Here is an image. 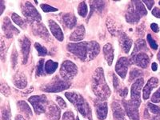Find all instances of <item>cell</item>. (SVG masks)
Wrapping results in <instances>:
<instances>
[{"mask_svg":"<svg viewBox=\"0 0 160 120\" xmlns=\"http://www.w3.org/2000/svg\"><path fill=\"white\" fill-rule=\"evenodd\" d=\"M68 50L82 61H90L99 54V44L95 41L69 43Z\"/></svg>","mask_w":160,"mask_h":120,"instance_id":"6da1fadb","label":"cell"},{"mask_svg":"<svg viewBox=\"0 0 160 120\" xmlns=\"http://www.w3.org/2000/svg\"><path fill=\"white\" fill-rule=\"evenodd\" d=\"M93 92L101 101L108 99L111 95V90L104 78V72L102 68H97L93 74L92 84Z\"/></svg>","mask_w":160,"mask_h":120,"instance_id":"7a4b0ae2","label":"cell"},{"mask_svg":"<svg viewBox=\"0 0 160 120\" xmlns=\"http://www.w3.org/2000/svg\"><path fill=\"white\" fill-rule=\"evenodd\" d=\"M65 96L75 106L76 109H78L82 116L88 118L90 120L92 119L91 108L82 95L76 92H67L65 94Z\"/></svg>","mask_w":160,"mask_h":120,"instance_id":"3957f363","label":"cell"},{"mask_svg":"<svg viewBox=\"0 0 160 120\" xmlns=\"http://www.w3.org/2000/svg\"><path fill=\"white\" fill-rule=\"evenodd\" d=\"M71 83L65 79H61L58 77H55L49 83L42 87L41 90L45 92H60L63 90L68 89Z\"/></svg>","mask_w":160,"mask_h":120,"instance_id":"277c9868","label":"cell"},{"mask_svg":"<svg viewBox=\"0 0 160 120\" xmlns=\"http://www.w3.org/2000/svg\"><path fill=\"white\" fill-rule=\"evenodd\" d=\"M28 101L32 105L37 115H41L42 113H46L48 106L49 104L48 98L45 95H35V96L31 97Z\"/></svg>","mask_w":160,"mask_h":120,"instance_id":"5b68a950","label":"cell"},{"mask_svg":"<svg viewBox=\"0 0 160 120\" xmlns=\"http://www.w3.org/2000/svg\"><path fill=\"white\" fill-rule=\"evenodd\" d=\"M21 9L24 16L30 22H38L41 21V15L30 2H24L21 6Z\"/></svg>","mask_w":160,"mask_h":120,"instance_id":"8992f818","label":"cell"},{"mask_svg":"<svg viewBox=\"0 0 160 120\" xmlns=\"http://www.w3.org/2000/svg\"><path fill=\"white\" fill-rule=\"evenodd\" d=\"M78 73V68L74 62L71 61H64L60 68V75L65 80L72 79Z\"/></svg>","mask_w":160,"mask_h":120,"instance_id":"52a82bcc","label":"cell"},{"mask_svg":"<svg viewBox=\"0 0 160 120\" xmlns=\"http://www.w3.org/2000/svg\"><path fill=\"white\" fill-rule=\"evenodd\" d=\"M122 105L124 107L126 113L130 118L132 120H139V115H138V107L139 104L136 103L132 100H123Z\"/></svg>","mask_w":160,"mask_h":120,"instance_id":"ba28073f","label":"cell"},{"mask_svg":"<svg viewBox=\"0 0 160 120\" xmlns=\"http://www.w3.org/2000/svg\"><path fill=\"white\" fill-rule=\"evenodd\" d=\"M143 78H138L131 87V99L136 103H141V89L143 86Z\"/></svg>","mask_w":160,"mask_h":120,"instance_id":"9c48e42d","label":"cell"},{"mask_svg":"<svg viewBox=\"0 0 160 120\" xmlns=\"http://www.w3.org/2000/svg\"><path fill=\"white\" fill-rule=\"evenodd\" d=\"M131 63L136 64L138 67L141 68H147L149 65L150 58L147 54L144 52H139L138 54L131 55Z\"/></svg>","mask_w":160,"mask_h":120,"instance_id":"30bf717a","label":"cell"},{"mask_svg":"<svg viewBox=\"0 0 160 120\" xmlns=\"http://www.w3.org/2000/svg\"><path fill=\"white\" fill-rule=\"evenodd\" d=\"M144 116L150 120H160V108L155 104L149 102L144 112Z\"/></svg>","mask_w":160,"mask_h":120,"instance_id":"8fae6325","label":"cell"},{"mask_svg":"<svg viewBox=\"0 0 160 120\" xmlns=\"http://www.w3.org/2000/svg\"><path fill=\"white\" fill-rule=\"evenodd\" d=\"M129 62L130 60H128V58L125 57L120 58L117 62L116 66H115V71L122 78H125L126 75L128 74Z\"/></svg>","mask_w":160,"mask_h":120,"instance_id":"7c38bea8","label":"cell"},{"mask_svg":"<svg viewBox=\"0 0 160 120\" xmlns=\"http://www.w3.org/2000/svg\"><path fill=\"white\" fill-rule=\"evenodd\" d=\"M2 31H3L4 34H5L6 37L8 38H12L14 35H18L19 33L17 28H15L13 24L11 23L9 18L8 17H5L3 18V22H2Z\"/></svg>","mask_w":160,"mask_h":120,"instance_id":"4fadbf2b","label":"cell"},{"mask_svg":"<svg viewBox=\"0 0 160 120\" xmlns=\"http://www.w3.org/2000/svg\"><path fill=\"white\" fill-rule=\"evenodd\" d=\"M19 43L22 54V63L25 64L28 62V55H29L30 48H31V41L28 37L22 36L19 39Z\"/></svg>","mask_w":160,"mask_h":120,"instance_id":"5bb4252c","label":"cell"},{"mask_svg":"<svg viewBox=\"0 0 160 120\" xmlns=\"http://www.w3.org/2000/svg\"><path fill=\"white\" fill-rule=\"evenodd\" d=\"M132 3L133 2H131V3L128 6L127 12H126L125 17L127 22H129V23L134 24L138 22L141 16L138 15V13L137 12V11L135 10V6L132 5Z\"/></svg>","mask_w":160,"mask_h":120,"instance_id":"9a60e30c","label":"cell"},{"mask_svg":"<svg viewBox=\"0 0 160 120\" xmlns=\"http://www.w3.org/2000/svg\"><path fill=\"white\" fill-rule=\"evenodd\" d=\"M95 111L98 119L104 120L108 116V103L107 102L97 101L95 102Z\"/></svg>","mask_w":160,"mask_h":120,"instance_id":"2e32d148","label":"cell"},{"mask_svg":"<svg viewBox=\"0 0 160 120\" xmlns=\"http://www.w3.org/2000/svg\"><path fill=\"white\" fill-rule=\"evenodd\" d=\"M158 79L157 78H150L148 80V83L145 86V88H143V91H142V95H143V99L148 100L149 98L150 95H151V91L154 88H155L158 86Z\"/></svg>","mask_w":160,"mask_h":120,"instance_id":"e0dca14e","label":"cell"},{"mask_svg":"<svg viewBox=\"0 0 160 120\" xmlns=\"http://www.w3.org/2000/svg\"><path fill=\"white\" fill-rule=\"evenodd\" d=\"M47 116L51 120H58L60 118V109L53 102H49L47 108Z\"/></svg>","mask_w":160,"mask_h":120,"instance_id":"ac0fdd59","label":"cell"},{"mask_svg":"<svg viewBox=\"0 0 160 120\" xmlns=\"http://www.w3.org/2000/svg\"><path fill=\"white\" fill-rule=\"evenodd\" d=\"M111 109L113 112V117L115 120H127L125 113L121 105L116 102H113L111 104Z\"/></svg>","mask_w":160,"mask_h":120,"instance_id":"d6986e66","label":"cell"},{"mask_svg":"<svg viewBox=\"0 0 160 120\" xmlns=\"http://www.w3.org/2000/svg\"><path fill=\"white\" fill-rule=\"evenodd\" d=\"M13 82L15 84L16 88L23 89L28 85V79L27 77L22 72H17L13 78Z\"/></svg>","mask_w":160,"mask_h":120,"instance_id":"ffe728a7","label":"cell"},{"mask_svg":"<svg viewBox=\"0 0 160 120\" xmlns=\"http://www.w3.org/2000/svg\"><path fill=\"white\" fill-rule=\"evenodd\" d=\"M119 43L121 48H122V51L128 54L131 50V45H132V40L126 35L125 33H121L119 36Z\"/></svg>","mask_w":160,"mask_h":120,"instance_id":"44dd1931","label":"cell"},{"mask_svg":"<svg viewBox=\"0 0 160 120\" xmlns=\"http://www.w3.org/2000/svg\"><path fill=\"white\" fill-rule=\"evenodd\" d=\"M49 23V28L51 29V33L58 40V41H62L63 40V33H62V30L59 28V26L54 21V20L50 19L48 21Z\"/></svg>","mask_w":160,"mask_h":120,"instance_id":"7402d4cb","label":"cell"},{"mask_svg":"<svg viewBox=\"0 0 160 120\" xmlns=\"http://www.w3.org/2000/svg\"><path fill=\"white\" fill-rule=\"evenodd\" d=\"M17 107H18L19 112L22 114L27 119H31V118L32 117V111L27 102L24 101H18L17 102Z\"/></svg>","mask_w":160,"mask_h":120,"instance_id":"603a6c76","label":"cell"},{"mask_svg":"<svg viewBox=\"0 0 160 120\" xmlns=\"http://www.w3.org/2000/svg\"><path fill=\"white\" fill-rule=\"evenodd\" d=\"M84 36H85V28L82 25L78 26L75 31L71 35L70 40L73 42H78L83 39Z\"/></svg>","mask_w":160,"mask_h":120,"instance_id":"cb8c5ba5","label":"cell"},{"mask_svg":"<svg viewBox=\"0 0 160 120\" xmlns=\"http://www.w3.org/2000/svg\"><path fill=\"white\" fill-rule=\"evenodd\" d=\"M62 21H63L64 25L70 29H72L77 23L76 17L71 13L64 14L63 17H62Z\"/></svg>","mask_w":160,"mask_h":120,"instance_id":"d4e9b609","label":"cell"},{"mask_svg":"<svg viewBox=\"0 0 160 120\" xmlns=\"http://www.w3.org/2000/svg\"><path fill=\"white\" fill-rule=\"evenodd\" d=\"M103 54L104 57H105L108 64L109 66H111L113 62V59H114V49H113V47L111 46V44L107 43L103 47Z\"/></svg>","mask_w":160,"mask_h":120,"instance_id":"484cf974","label":"cell"},{"mask_svg":"<svg viewBox=\"0 0 160 120\" xmlns=\"http://www.w3.org/2000/svg\"><path fill=\"white\" fill-rule=\"evenodd\" d=\"M90 3H91V13H90L88 18H90L94 11H97L99 13L102 12L104 7H105V2H103V1H91V2H90Z\"/></svg>","mask_w":160,"mask_h":120,"instance_id":"4316f807","label":"cell"},{"mask_svg":"<svg viewBox=\"0 0 160 120\" xmlns=\"http://www.w3.org/2000/svg\"><path fill=\"white\" fill-rule=\"evenodd\" d=\"M34 30H35L34 31L36 33L37 35H39L41 38H49L50 35L48 32V30H47V28L43 25H42V23L37 24L36 27L34 28Z\"/></svg>","mask_w":160,"mask_h":120,"instance_id":"83f0119b","label":"cell"},{"mask_svg":"<svg viewBox=\"0 0 160 120\" xmlns=\"http://www.w3.org/2000/svg\"><path fill=\"white\" fill-rule=\"evenodd\" d=\"M148 47H147V43L143 39H138L137 40L135 44V48H134V51H133L132 55H135L138 54L140 51H147Z\"/></svg>","mask_w":160,"mask_h":120,"instance_id":"f1b7e54d","label":"cell"},{"mask_svg":"<svg viewBox=\"0 0 160 120\" xmlns=\"http://www.w3.org/2000/svg\"><path fill=\"white\" fill-rule=\"evenodd\" d=\"M132 2L134 6H135V10H136L140 16H144V15L148 14V11H147L143 5V2H142V1H133Z\"/></svg>","mask_w":160,"mask_h":120,"instance_id":"f546056e","label":"cell"},{"mask_svg":"<svg viewBox=\"0 0 160 120\" xmlns=\"http://www.w3.org/2000/svg\"><path fill=\"white\" fill-rule=\"evenodd\" d=\"M58 62H54L52 60H48L45 64V71L47 74H48V75L53 74L58 68Z\"/></svg>","mask_w":160,"mask_h":120,"instance_id":"4dcf8cb0","label":"cell"},{"mask_svg":"<svg viewBox=\"0 0 160 120\" xmlns=\"http://www.w3.org/2000/svg\"><path fill=\"white\" fill-rule=\"evenodd\" d=\"M78 13L80 16L83 17V18H85L87 16L88 13V5L86 4L85 2H81L79 3V5L78 7Z\"/></svg>","mask_w":160,"mask_h":120,"instance_id":"1f68e13d","label":"cell"},{"mask_svg":"<svg viewBox=\"0 0 160 120\" xmlns=\"http://www.w3.org/2000/svg\"><path fill=\"white\" fill-rule=\"evenodd\" d=\"M2 120H11V109L9 105H6L2 108Z\"/></svg>","mask_w":160,"mask_h":120,"instance_id":"d6a6232c","label":"cell"},{"mask_svg":"<svg viewBox=\"0 0 160 120\" xmlns=\"http://www.w3.org/2000/svg\"><path fill=\"white\" fill-rule=\"evenodd\" d=\"M142 75V72L141 70L137 69V68H134L130 72V75H129V81L130 82H132L135 78H137L138 77H139L140 75Z\"/></svg>","mask_w":160,"mask_h":120,"instance_id":"836d02e7","label":"cell"},{"mask_svg":"<svg viewBox=\"0 0 160 120\" xmlns=\"http://www.w3.org/2000/svg\"><path fill=\"white\" fill-rule=\"evenodd\" d=\"M11 18H12L13 22H15V24H17L18 26H19L20 28H24V21L22 20V18H20V17L18 16L17 14H15V13H13Z\"/></svg>","mask_w":160,"mask_h":120,"instance_id":"e575fe53","label":"cell"},{"mask_svg":"<svg viewBox=\"0 0 160 120\" xmlns=\"http://www.w3.org/2000/svg\"><path fill=\"white\" fill-rule=\"evenodd\" d=\"M43 65H44V60L40 59L38 61V66H37V70H36V75L37 76H42L44 75L45 74V71L43 69Z\"/></svg>","mask_w":160,"mask_h":120,"instance_id":"d590c367","label":"cell"},{"mask_svg":"<svg viewBox=\"0 0 160 120\" xmlns=\"http://www.w3.org/2000/svg\"><path fill=\"white\" fill-rule=\"evenodd\" d=\"M35 48H36L39 56H44V55H46L48 54V50L46 49L44 47H42V45H40L39 43H38V42H35Z\"/></svg>","mask_w":160,"mask_h":120,"instance_id":"8d00e7d4","label":"cell"},{"mask_svg":"<svg viewBox=\"0 0 160 120\" xmlns=\"http://www.w3.org/2000/svg\"><path fill=\"white\" fill-rule=\"evenodd\" d=\"M113 83H114V88H115V90L116 91H118V93L121 92V91L124 88H122V86H121V83H120L118 77H117L115 75H114V76H113Z\"/></svg>","mask_w":160,"mask_h":120,"instance_id":"74e56055","label":"cell"},{"mask_svg":"<svg viewBox=\"0 0 160 120\" xmlns=\"http://www.w3.org/2000/svg\"><path fill=\"white\" fill-rule=\"evenodd\" d=\"M107 25H108V28L109 29L110 32H111L112 35H116L118 29H117L116 26L113 23V22H111V20H109V18H108V21H107Z\"/></svg>","mask_w":160,"mask_h":120,"instance_id":"f35d334b","label":"cell"},{"mask_svg":"<svg viewBox=\"0 0 160 120\" xmlns=\"http://www.w3.org/2000/svg\"><path fill=\"white\" fill-rule=\"evenodd\" d=\"M1 92H2V95H4L5 96H9L10 94H11V90L10 88L6 83H4L3 82H2L1 83Z\"/></svg>","mask_w":160,"mask_h":120,"instance_id":"ab89813d","label":"cell"},{"mask_svg":"<svg viewBox=\"0 0 160 120\" xmlns=\"http://www.w3.org/2000/svg\"><path fill=\"white\" fill-rule=\"evenodd\" d=\"M40 7H41V8H42V10L44 12H55V11H58L57 8L51 7L48 4H41Z\"/></svg>","mask_w":160,"mask_h":120,"instance_id":"60d3db41","label":"cell"},{"mask_svg":"<svg viewBox=\"0 0 160 120\" xmlns=\"http://www.w3.org/2000/svg\"><path fill=\"white\" fill-rule=\"evenodd\" d=\"M147 38H148V42L149 43V45L151 46V48H152L153 50H157L158 49V44L156 43L154 38H152L151 35L150 34H148V36H147Z\"/></svg>","mask_w":160,"mask_h":120,"instance_id":"b9f144b4","label":"cell"},{"mask_svg":"<svg viewBox=\"0 0 160 120\" xmlns=\"http://www.w3.org/2000/svg\"><path fill=\"white\" fill-rule=\"evenodd\" d=\"M151 102L153 103H158L160 102V88H158L151 97Z\"/></svg>","mask_w":160,"mask_h":120,"instance_id":"7bdbcfd3","label":"cell"},{"mask_svg":"<svg viewBox=\"0 0 160 120\" xmlns=\"http://www.w3.org/2000/svg\"><path fill=\"white\" fill-rule=\"evenodd\" d=\"M62 120H75L74 114L71 111H67V112H65L63 114Z\"/></svg>","mask_w":160,"mask_h":120,"instance_id":"ee69618b","label":"cell"},{"mask_svg":"<svg viewBox=\"0 0 160 120\" xmlns=\"http://www.w3.org/2000/svg\"><path fill=\"white\" fill-rule=\"evenodd\" d=\"M17 58H18V54L15 49L12 51V57H11V62H12V67L15 68V65L17 64Z\"/></svg>","mask_w":160,"mask_h":120,"instance_id":"f6af8a7d","label":"cell"},{"mask_svg":"<svg viewBox=\"0 0 160 120\" xmlns=\"http://www.w3.org/2000/svg\"><path fill=\"white\" fill-rule=\"evenodd\" d=\"M56 100H57V102H58V105H59L60 108H67V103L64 102V100L62 99L61 97L57 96L56 97Z\"/></svg>","mask_w":160,"mask_h":120,"instance_id":"bcb514c9","label":"cell"},{"mask_svg":"<svg viewBox=\"0 0 160 120\" xmlns=\"http://www.w3.org/2000/svg\"><path fill=\"white\" fill-rule=\"evenodd\" d=\"M152 15L156 18H160V9L158 8H155L152 10Z\"/></svg>","mask_w":160,"mask_h":120,"instance_id":"7dc6e473","label":"cell"},{"mask_svg":"<svg viewBox=\"0 0 160 120\" xmlns=\"http://www.w3.org/2000/svg\"><path fill=\"white\" fill-rule=\"evenodd\" d=\"M143 2L146 4V6L148 7V8L149 10H151V8H152L153 6H154V4H155V1H148H148H147V0H146V1H143Z\"/></svg>","mask_w":160,"mask_h":120,"instance_id":"c3c4849f","label":"cell"},{"mask_svg":"<svg viewBox=\"0 0 160 120\" xmlns=\"http://www.w3.org/2000/svg\"><path fill=\"white\" fill-rule=\"evenodd\" d=\"M4 51H5V45L2 38H1V55H2V59H4Z\"/></svg>","mask_w":160,"mask_h":120,"instance_id":"681fc988","label":"cell"},{"mask_svg":"<svg viewBox=\"0 0 160 120\" xmlns=\"http://www.w3.org/2000/svg\"><path fill=\"white\" fill-rule=\"evenodd\" d=\"M151 30H152L153 31H155V33H157V32H158V26L157 25L156 23H152L151 25Z\"/></svg>","mask_w":160,"mask_h":120,"instance_id":"f907efd6","label":"cell"},{"mask_svg":"<svg viewBox=\"0 0 160 120\" xmlns=\"http://www.w3.org/2000/svg\"><path fill=\"white\" fill-rule=\"evenodd\" d=\"M5 8V5H4V1H0V15H2V12Z\"/></svg>","mask_w":160,"mask_h":120,"instance_id":"816d5d0a","label":"cell"},{"mask_svg":"<svg viewBox=\"0 0 160 120\" xmlns=\"http://www.w3.org/2000/svg\"><path fill=\"white\" fill-rule=\"evenodd\" d=\"M151 68H152V71H156L158 69V65H157L156 62H153L152 65H151Z\"/></svg>","mask_w":160,"mask_h":120,"instance_id":"f5cc1de1","label":"cell"},{"mask_svg":"<svg viewBox=\"0 0 160 120\" xmlns=\"http://www.w3.org/2000/svg\"><path fill=\"white\" fill-rule=\"evenodd\" d=\"M15 120H26L25 118H23V117L22 116V115H17L16 117H15Z\"/></svg>","mask_w":160,"mask_h":120,"instance_id":"db71d44e","label":"cell"},{"mask_svg":"<svg viewBox=\"0 0 160 120\" xmlns=\"http://www.w3.org/2000/svg\"><path fill=\"white\" fill-rule=\"evenodd\" d=\"M157 58H158V60L160 62V51H158V57H157Z\"/></svg>","mask_w":160,"mask_h":120,"instance_id":"11a10c76","label":"cell"},{"mask_svg":"<svg viewBox=\"0 0 160 120\" xmlns=\"http://www.w3.org/2000/svg\"><path fill=\"white\" fill-rule=\"evenodd\" d=\"M76 120H79V118H78V117H77V118H76Z\"/></svg>","mask_w":160,"mask_h":120,"instance_id":"9f6ffc18","label":"cell"}]
</instances>
